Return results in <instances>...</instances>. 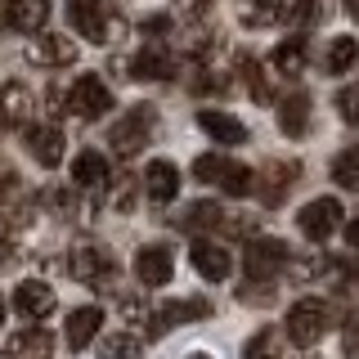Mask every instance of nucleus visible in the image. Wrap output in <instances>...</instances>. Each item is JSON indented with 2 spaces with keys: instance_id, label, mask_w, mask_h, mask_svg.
Returning a JSON list of instances; mask_svg holds the SVG:
<instances>
[{
  "instance_id": "obj_1",
  "label": "nucleus",
  "mask_w": 359,
  "mask_h": 359,
  "mask_svg": "<svg viewBox=\"0 0 359 359\" xmlns=\"http://www.w3.org/2000/svg\"><path fill=\"white\" fill-rule=\"evenodd\" d=\"M194 175L202 184H216L220 194H229V198H252L256 194V171L243 166V162H233L229 153H202L194 162Z\"/></svg>"
},
{
  "instance_id": "obj_2",
  "label": "nucleus",
  "mask_w": 359,
  "mask_h": 359,
  "mask_svg": "<svg viewBox=\"0 0 359 359\" xmlns=\"http://www.w3.org/2000/svg\"><path fill=\"white\" fill-rule=\"evenodd\" d=\"M332 306L328 301H319V297H301L297 306L287 310V323H283V337L292 346H301V351H310V346H319L323 337H328L332 328Z\"/></svg>"
},
{
  "instance_id": "obj_3",
  "label": "nucleus",
  "mask_w": 359,
  "mask_h": 359,
  "mask_svg": "<svg viewBox=\"0 0 359 359\" xmlns=\"http://www.w3.org/2000/svg\"><path fill=\"white\" fill-rule=\"evenodd\" d=\"M153 130H157V108L153 104H135V108H126V117H121V121H112L108 149L117 153V157H135L144 144L153 140Z\"/></svg>"
},
{
  "instance_id": "obj_4",
  "label": "nucleus",
  "mask_w": 359,
  "mask_h": 359,
  "mask_svg": "<svg viewBox=\"0 0 359 359\" xmlns=\"http://www.w3.org/2000/svg\"><path fill=\"white\" fill-rule=\"evenodd\" d=\"M67 18H72L76 36H86V41H95V45L121 41V18L112 14L104 0H67Z\"/></svg>"
},
{
  "instance_id": "obj_5",
  "label": "nucleus",
  "mask_w": 359,
  "mask_h": 359,
  "mask_svg": "<svg viewBox=\"0 0 359 359\" xmlns=\"http://www.w3.org/2000/svg\"><path fill=\"white\" fill-rule=\"evenodd\" d=\"M63 112H72V117H81V121H99V117H108V108H112V90L108 81L99 72H81L72 81V90L63 95Z\"/></svg>"
},
{
  "instance_id": "obj_6",
  "label": "nucleus",
  "mask_w": 359,
  "mask_h": 359,
  "mask_svg": "<svg viewBox=\"0 0 359 359\" xmlns=\"http://www.w3.org/2000/svg\"><path fill=\"white\" fill-rule=\"evenodd\" d=\"M67 274L76 278V283L95 287V292H108L117 283V261H112V252L104 247L86 243V247H72V256H67Z\"/></svg>"
},
{
  "instance_id": "obj_7",
  "label": "nucleus",
  "mask_w": 359,
  "mask_h": 359,
  "mask_svg": "<svg viewBox=\"0 0 359 359\" xmlns=\"http://www.w3.org/2000/svg\"><path fill=\"white\" fill-rule=\"evenodd\" d=\"M287 261H292V247L278 243V238H252L247 252H243L247 278H261V283H274V278L287 269Z\"/></svg>"
},
{
  "instance_id": "obj_8",
  "label": "nucleus",
  "mask_w": 359,
  "mask_h": 359,
  "mask_svg": "<svg viewBox=\"0 0 359 359\" xmlns=\"http://www.w3.org/2000/svg\"><path fill=\"white\" fill-rule=\"evenodd\" d=\"M341 202L337 198H314V202H306L301 207V216H297V229L306 233L310 243H328L337 229H341Z\"/></svg>"
},
{
  "instance_id": "obj_9",
  "label": "nucleus",
  "mask_w": 359,
  "mask_h": 359,
  "mask_svg": "<svg viewBox=\"0 0 359 359\" xmlns=\"http://www.w3.org/2000/svg\"><path fill=\"white\" fill-rule=\"evenodd\" d=\"M171 274H175V252L166 243H144L135 252V278H140V287H166Z\"/></svg>"
},
{
  "instance_id": "obj_10",
  "label": "nucleus",
  "mask_w": 359,
  "mask_h": 359,
  "mask_svg": "<svg viewBox=\"0 0 359 359\" xmlns=\"http://www.w3.org/2000/svg\"><path fill=\"white\" fill-rule=\"evenodd\" d=\"M297 175H301V162H283V157H274V162L256 175V198H261L265 207H283V198L292 194Z\"/></svg>"
},
{
  "instance_id": "obj_11",
  "label": "nucleus",
  "mask_w": 359,
  "mask_h": 359,
  "mask_svg": "<svg viewBox=\"0 0 359 359\" xmlns=\"http://www.w3.org/2000/svg\"><path fill=\"white\" fill-rule=\"evenodd\" d=\"M211 314V301H202V297H189V301H166V306H157L149 310V337H162V332H171V328H184L189 319H207Z\"/></svg>"
},
{
  "instance_id": "obj_12",
  "label": "nucleus",
  "mask_w": 359,
  "mask_h": 359,
  "mask_svg": "<svg viewBox=\"0 0 359 359\" xmlns=\"http://www.w3.org/2000/svg\"><path fill=\"white\" fill-rule=\"evenodd\" d=\"M144 198H149L153 207H171L180 198V166L166 162V157H153V162L144 166Z\"/></svg>"
},
{
  "instance_id": "obj_13",
  "label": "nucleus",
  "mask_w": 359,
  "mask_h": 359,
  "mask_svg": "<svg viewBox=\"0 0 359 359\" xmlns=\"http://www.w3.org/2000/svg\"><path fill=\"white\" fill-rule=\"evenodd\" d=\"M36 112V95L22 81H5L0 86V130H22Z\"/></svg>"
},
{
  "instance_id": "obj_14",
  "label": "nucleus",
  "mask_w": 359,
  "mask_h": 359,
  "mask_svg": "<svg viewBox=\"0 0 359 359\" xmlns=\"http://www.w3.org/2000/svg\"><path fill=\"white\" fill-rule=\"evenodd\" d=\"M76 54H81V50H76V41L63 36V32H41V36L27 45V59L41 63V67H72Z\"/></svg>"
},
{
  "instance_id": "obj_15",
  "label": "nucleus",
  "mask_w": 359,
  "mask_h": 359,
  "mask_svg": "<svg viewBox=\"0 0 359 359\" xmlns=\"http://www.w3.org/2000/svg\"><path fill=\"white\" fill-rule=\"evenodd\" d=\"M126 67H130L126 76H135V81H171V76L180 72V67H175V54L166 50V45H144V50L135 54Z\"/></svg>"
},
{
  "instance_id": "obj_16",
  "label": "nucleus",
  "mask_w": 359,
  "mask_h": 359,
  "mask_svg": "<svg viewBox=\"0 0 359 359\" xmlns=\"http://www.w3.org/2000/svg\"><path fill=\"white\" fill-rule=\"evenodd\" d=\"M189 261H194V269L207 283H224L229 278V269H233V256L224 252L220 243H211V238H194V247H189Z\"/></svg>"
},
{
  "instance_id": "obj_17",
  "label": "nucleus",
  "mask_w": 359,
  "mask_h": 359,
  "mask_svg": "<svg viewBox=\"0 0 359 359\" xmlns=\"http://www.w3.org/2000/svg\"><path fill=\"white\" fill-rule=\"evenodd\" d=\"M54 287L45 283V278H27V283H18V292H14V310L22 314L27 323H41L45 314H54Z\"/></svg>"
},
{
  "instance_id": "obj_18",
  "label": "nucleus",
  "mask_w": 359,
  "mask_h": 359,
  "mask_svg": "<svg viewBox=\"0 0 359 359\" xmlns=\"http://www.w3.org/2000/svg\"><path fill=\"white\" fill-rule=\"evenodd\" d=\"M50 0H5V27H14V32H27V36H36V32L50 22Z\"/></svg>"
},
{
  "instance_id": "obj_19",
  "label": "nucleus",
  "mask_w": 359,
  "mask_h": 359,
  "mask_svg": "<svg viewBox=\"0 0 359 359\" xmlns=\"http://www.w3.org/2000/svg\"><path fill=\"white\" fill-rule=\"evenodd\" d=\"M198 126H202V135H211L216 144H224V149L247 144V126L233 117V112H224V108H202L198 112Z\"/></svg>"
},
{
  "instance_id": "obj_20",
  "label": "nucleus",
  "mask_w": 359,
  "mask_h": 359,
  "mask_svg": "<svg viewBox=\"0 0 359 359\" xmlns=\"http://www.w3.org/2000/svg\"><path fill=\"white\" fill-rule=\"evenodd\" d=\"M63 130L59 126H27V153L36 157V166H45V171H54V166L63 162Z\"/></svg>"
},
{
  "instance_id": "obj_21",
  "label": "nucleus",
  "mask_w": 359,
  "mask_h": 359,
  "mask_svg": "<svg viewBox=\"0 0 359 359\" xmlns=\"http://www.w3.org/2000/svg\"><path fill=\"white\" fill-rule=\"evenodd\" d=\"M224 216H229V211H224L220 202H189L184 216H175V229H184V233H216V229H224Z\"/></svg>"
},
{
  "instance_id": "obj_22",
  "label": "nucleus",
  "mask_w": 359,
  "mask_h": 359,
  "mask_svg": "<svg viewBox=\"0 0 359 359\" xmlns=\"http://www.w3.org/2000/svg\"><path fill=\"white\" fill-rule=\"evenodd\" d=\"M108 180H112V171H108V157L99 149H81L72 157V184L76 189H104Z\"/></svg>"
},
{
  "instance_id": "obj_23",
  "label": "nucleus",
  "mask_w": 359,
  "mask_h": 359,
  "mask_svg": "<svg viewBox=\"0 0 359 359\" xmlns=\"http://www.w3.org/2000/svg\"><path fill=\"white\" fill-rule=\"evenodd\" d=\"M310 117H314V108H310V95H287L283 104H278V130L287 135V140H301V135H310Z\"/></svg>"
},
{
  "instance_id": "obj_24",
  "label": "nucleus",
  "mask_w": 359,
  "mask_h": 359,
  "mask_svg": "<svg viewBox=\"0 0 359 359\" xmlns=\"http://www.w3.org/2000/svg\"><path fill=\"white\" fill-rule=\"evenodd\" d=\"M99 323H104V310H95V306H81V310H72V314H67V328H63L67 346H72V351H86V346L95 341Z\"/></svg>"
},
{
  "instance_id": "obj_25",
  "label": "nucleus",
  "mask_w": 359,
  "mask_h": 359,
  "mask_svg": "<svg viewBox=\"0 0 359 359\" xmlns=\"http://www.w3.org/2000/svg\"><path fill=\"white\" fill-rule=\"evenodd\" d=\"M269 67H274L278 76H301V72H306V41H301V36L278 41L274 50H269Z\"/></svg>"
},
{
  "instance_id": "obj_26",
  "label": "nucleus",
  "mask_w": 359,
  "mask_h": 359,
  "mask_svg": "<svg viewBox=\"0 0 359 359\" xmlns=\"http://www.w3.org/2000/svg\"><path fill=\"white\" fill-rule=\"evenodd\" d=\"M359 63V36H332L328 50H323V72L328 76H341Z\"/></svg>"
},
{
  "instance_id": "obj_27",
  "label": "nucleus",
  "mask_w": 359,
  "mask_h": 359,
  "mask_svg": "<svg viewBox=\"0 0 359 359\" xmlns=\"http://www.w3.org/2000/svg\"><path fill=\"white\" fill-rule=\"evenodd\" d=\"M341 269V261H332V256H323V252H314V256H292L287 261V274L297 278V283H319V278H328V274H337Z\"/></svg>"
},
{
  "instance_id": "obj_28",
  "label": "nucleus",
  "mask_w": 359,
  "mask_h": 359,
  "mask_svg": "<svg viewBox=\"0 0 359 359\" xmlns=\"http://www.w3.org/2000/svg\"><path fill=\"white\" fill-rule=\"evenodd\" d=\"M243 27H269L283 18V0H233Z\"/></svg>"
},
{
  "instance_id": "obj_29",
  "label": "nucleus",
  "mask_w": 359,
  "mask_h": 359,
  "mask_svg": "<svg viewBox=\"0 0 359 359\" xmlns=\"http://www.w3.org/2000/svg\"><path fill=\"white\" fill-rule=\"evenodd\" d=\"M238 72H243V86L252 90L256 104H269V99H274V90H269V81H265V67L256 63L252 54H238Z\"/></svg>"
},
{
  "instance_id": "obj_30",
  "label": "nucleus",
  "mask_w": 359,
  "mask_h": 359,
  "mask_svg": "<svg viewBox=\"0 0 359 359\" xmlns=\"http://www.w3.org/2000/svg\"><path fill=\"white\" fill-rule=\"evenodd\" d=\"M9 351L14 355H50L54 351V337L45 328H22L18 337H9Z\"/></svg>"
},
{
  "instance_id": "obj_31",
  "label": "nucleus",
  "mask_w": 359,
  "mask_h": 359,
  "mask_svg": "<svg viewBox=\"0 0 359 359\" xmlns=\"http://www.w3.org/2000/svg\"><path fill=\"white\" fill-rule=\"evenodd\" d=\"M332 180H337L341 189H359V144H351V149L337 153V162H332Z\"/></svg>"
},
{
  "instance_id": "obj_32",
  "label": "nucleus",
  "mask_w": 359,
  "mask_h": 359,
  "mask_svg": "<svg viewBox=\"0 0 359 359\" xmlns=\"http://www.w3.org/2000/svg\"><path fill=\"white\" fill-rule=\"evenodd\" d=\"M283 18L292 27H314L323 18V0H292V5H283Z\"/></svg>"
},
{
  "instance_id": "obj_33",
  "label": "nucleus",
  "mask_w": 359,
  "mask_h": 359,
  "mask_svg": "<svg viewBox=\"0 0 359 359\" xmlns=\"http://www.w3.org/2000/svg\"><path fill=\"white\" fill-rule=\"evenodd\" d=\"M189 90H194V95H224V90H229V76L211 72L207 63H198L194 76H189Z\"/></svg>"
},
{
  "instance_id": "obj_34",
  "label": "nucleus",
  "mask_w": 359,
  "mask_h": 359,
  "mask_svg": "<svg viewBox=\"0 0 359 359\" xmlns=\"http://www.w3.org/2000/svg\"><path fill=\"white\" fill-rule=\"evenodd\" d=\"M274 283H261V278H247V287H238V301L243 306H274Z\"/></svg>"
},
{
  "instance_id": "obj_35",
  "label": "nucleus",
  "mask_w": 359,
  "mask_h": 359,
  "mask_svg": "<svg viewBox=\"0 0 359 359\" xmlns=\"http://www.w3.org/2000/svg\"><path fill=\"white\" fill-rule=\"evenodd\" d=\"M140 351H144V337L117 332V337H108V341H104V355H140Z\"/></svg>"
},
{
  "instance_id": "obj_36",
  "label": "nucleus",
  "mask_w": 359,
  "mask_h": 359,
  "mask_svg": "<svg viewBox=\"0 0 359 359\" xmlns=\"http://www.w3.org/2000/svg\"><path fill=\"white\" fill-rule=\"evenodd\" d=\"M337 108H341V121H346V126H359V86L341 90V95H337Z\"/></svg>"
},
{
  "instance_id": "obj_37",
  "label": "nucleus",
  "mask_w": 359,
  "mask_h": 359,
  "mask_svg": "<svg viewBox=\"0 0 359 359\" xmlns=\"http://www.w3.org/2000/svg\"><path fill=\"white\" fill-rule=\"evenodd\" d=\"M121 314H126V323H144L149 319V301L144 297H121Z\"/></svg>"
},
{
  "instance_id": "obj_38",
  "label": "nucleus",
  "mask_w": 359,
  "mask_h": 359,
  "mask_svg": "<svg viewBox=\"0 0 359 359\" xmlns=\"http://www.w3.org/2000/svg\"><path fill=\"white\" fill-rule=\"evenodd\" d=\"M130 194H135V180L121 175V180H117V194L108 198V207H112V211H130Z\"/></svg>"
},
{
  "instance_id": "obj_39",
  "label": "nucleus",
  "mask_w": 359,
  "mask_h": 359,
  "mask_svg": "<svg viewBox=\"0 0 359 359\" xmlns=\"http://www.w3.org/2000/svg\"><path fill=\"white\" fill-rule=\"evenodd\" d=\"M14 194H18V171L9 162H0V202H9Z\"/></svg>"
},
{
  "instance_id": "obj_40",
  "label": "nucleus",
  "mask_w": 359,
  "mask_h": 359,
  "mask_svg": "<svg viewBox=\"0 0 359 359\" xmlns=\"http://www.w3.org/2000/svg\"><path fill=\"white\" fill-rule=\"evenodd\" d=\"M265 351H278V337H274V328L256 332L252 341H247V355H265Z\"/></svg>"
},
{
  "instance_id": "obj_41",
  "label": "nucleus",
  "mask_w": 359,
  "mask_h": 359,
  "mask_svg": "<svg viewBox=\"0 0 359 359\" xmlns=\"http://www.w3.org/2000/svg\"><path fill=\"white\" fill-rule=\"evenodd\" d=\"M341 351L346 355H359V323H351V328L341 332Z\"/></svg>"
},
{
  "instance_id": "obj_42",
  "label": "nucleus",
  "mask_w": 359,
  "mask_h": 359,
  "mask_svg": "<svg viewBox=\"0 0 359 359\" xmlns=\"http://www.w3.org/2000/svg\"><path fill=\"white\" fill-rule=\"evenodd\" d=\"M341 233H346V247H351V252H359V216H355V220H346V224H341Z\"/></svg>"
},
{
  "instance_id": "obj_43",
  "label": "nucleus",
  "mask_w": 359,
  "mask_h": 359,
  "mask_svg": "<svg viewBox=\"0 0 359 359\" xmlns=\"http://www.w3.org/2000/svg\"><path fill=\"white\" fill-rule=\"evenodd\" d=\"M341 5H346V14H351V18H359V0H341Z\"/></svg>"
},
{
  "instance_id": "obj_44",
  "label": "nucleus",
  "mask_w": 359,
  "mask_h": 359,
  "mask_svg": "<svg viewBox=\"0 0 359 359\" xmlns=\"http://www.w3.org/2000/svg\"><path fill=\"white\" fill-rule=\"evenodd\" d=\"M0 323H5V301H0Z\"/></svg>"
}]
</instances>
